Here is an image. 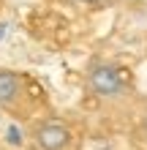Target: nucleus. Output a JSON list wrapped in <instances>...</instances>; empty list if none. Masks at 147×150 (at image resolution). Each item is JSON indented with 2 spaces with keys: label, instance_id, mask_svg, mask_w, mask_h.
<instances>
[{
  "label": "nucleus",
  "instance_id": "nucleus-4",
  "mask_svg": "<svg viewBox=\"0 0 147 150\" xmlns=\"http://www.w3.org/2000/svg\"><path fill=\"white\" fill-rule=\"evenodd\" d=\"M139 137H142V142L147 145V101H144V107L139 112Z\"/></svg>",
  "mask_w": 147,
  "mask_h": 150
},
{
  "label": "nucleus",
  "instance_id": "nucleus-3",
  "mask_svg": "<svg viewBox=\"0 0 147 150\" xmlns=\"http://www.w3.org/2000/svg\"><path fill=\"white\" fill-rule=\"evenodd\" d=\"M25 98H27L25 79L16 71L0 68V107L3 109H19L25 104Z\"/></svg>",
  "mask_w": 147,
  "mask_h": 150
},
{
  "label": "nucleus",
  "instance_id": "nucleus-2",
  "mask_svg": "<svg viewBox=\"0 0 147 150\" xmlns=\"http://www.w3.org/2000/svg\"><path fill=\"white\" fill-rule=\"evenodd\" d=\"M30 142L36 150H68L74 142L71 128L60 120H41L30 128Z\"/></svg>",
  "mask_w": 147,
  "mask_h": 150
},
{
  "label": "nucleus",
  "instance_id": "nucleus-5",
  "mask_svg": "<svg viewBox=\"0 0 147 150\" xmlns=\"http://www.w3.org/2000/svg\"><path fill=\"white\" fill-rule=\"evenodd\" d=\"M68 3H74V6H84V8H103V6H109L112 0H68Z\"/></svg>",
  "mask_w": 147,
  "mask_h": 150
},
{
  "label": "nucleus",
  "instance_id": "nucleus-1",
  "mask_svg": "<svg viewBox=\"0 0 147 150\" xmlns=\"http://www.w3.org/2000/svg\"><path fill=\"white\" fill-rule=\"evenodd\" d=\"M84 87L101 101H117L128 93V79L120 66L101 60V57H93L84 66Z\"/></svg>",
  "mask_w": 147,
  "mask_h": 150
}]
</instances>
